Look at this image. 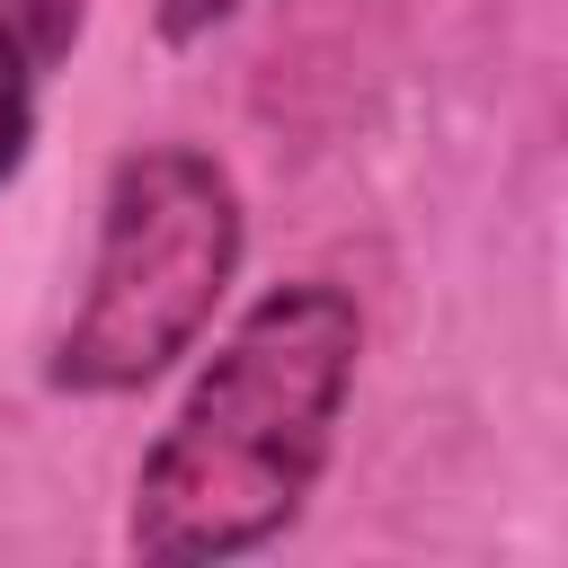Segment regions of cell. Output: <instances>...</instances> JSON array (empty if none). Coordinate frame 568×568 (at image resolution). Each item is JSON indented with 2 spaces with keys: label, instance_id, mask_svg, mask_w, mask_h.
Wrapping results in <instances>:
<instances>
[{
  "label": "cell",
  "instance_id": "obj_3",
  "mask_svg": "<svg viewBox=\"0 0 568 568\" xmlns=\"http://www.w3.org/2000/svg\"><path fill=\"white\" fill-rule=\"evenodd\" d=\"M36 80H44V62L27 53V36L0 18V186L27 169V151H36Z\"/></svg>",
  "mask_w": 568,
  "mask_h": 568
},
{
  "label": "cell",
  "instance_id": "obj_2",
  "mask_svg": "<svg viewBox=\"0 0 568 568\" xmlns=\"http://www.w3.org/2000/svg\"><path fill=\"white\" fill-rule=\"evenodd\" d=\"M240 257H248V213L213 151H195V142L124 151L106 169L89 284L53 337L44 382L71 399L151 390L213 328V311L240 284Z\"/></svg>",
  "mask_w": 568,
  "mask_h": 568
},
{
  "label": "cell",
  "instance_id": "obj_5",
  "mask_svg": "<svg viewBox=\"0 0 568 568\" xmlns=\"http://www.w3.org/2000/svg\"><path fill=\"white\" fill-rule=\"evenodd\" d=\"M248 0H160L151 18H160V44H204L213 27H231Z\"/></svg>",
  "mask_w": 568,
  "mask_h": 568
},
{
  "label": "cell",
  "instance_id": "obj_1",
  "mask_svg": "<svg viewBox=\"0 0 568 568\" xmlns=\"http://www.w3.org/2000/svg\"><path fill=\"white\" fill-rule=\"evenodd\" d=\"M355 355H364V311L346 284L320 275L266 284L204 355L178 417L151 435L133 470V515H124L133 559L204 568L293 532L337 462Z\"/></svg>",
  "mask_w": 568,
  "mask_h": 568
},
{
  "label": "cell",
  "instance_id": "obj_4",
  "mask_svg": "<svg viewBox=\"0 0 568 568\" xmlns=\"http://www.w3.org/2000/svg\"><path fill=\"white\" fill-rule=\"evenodd\" d=\"M0 18L27 36V53L53 71V62H71V44H80V27H89V0H0Z\"/></svg>",
  "mask_w": 568,
  "mask_h": 568
}]
</instances>
